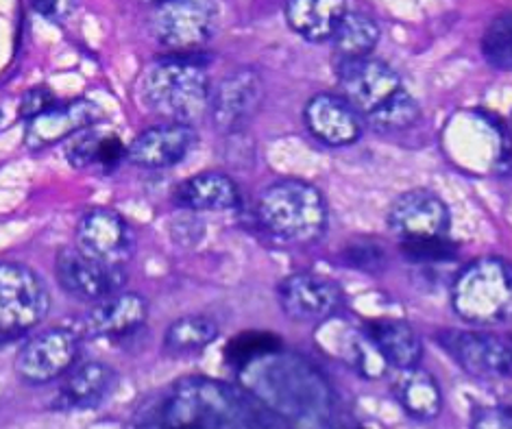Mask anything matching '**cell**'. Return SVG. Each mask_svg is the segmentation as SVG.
I'll return each mask as SVG.
<instances>
[{
    "label": "cell",
    "instance_id": "52a82bcc",
    "mask_svg": "<svg viewBox=\"0 0 512 429\" xmlns=\"http://www.w3.org/2000/svg\"><path fill=\"white\" fill-rule=\"evenodd\" d=\"M153 35L173 53H194L216 29L212 0H162L155 5Z\"/></svg>",
    "mask_w": 512,
    "mask_h": 429
},
{
    "label": "cell",
    "instance_id": "6da1fadb",
    "mask_svg": "<svg viewBox=\"0 0 512 429\" xmlns=\"http://www.w3.org/2000/svg\"><path fill=\"white\" fill-rule=\"evenodd\" d=\"M271 408L242 388L210 377L181 379L153 408V425L170 427H266L284 425L268 419Z\"/></svg>",
    "mask_w": 512,
    "mask_h": 429
},
{
    "label": "cell",
    "instance_id": "8fae6325",
    "mask_svg": "<svg viewBox=\"0 0 512 429\" xmlns=\"http://www.w3.org/2000/svg\"><path fill=\"white\" fill-rule=\"evenodd\" d=\"M277 301L290 321L323 323L338 312L343 290L336 281L316 273H295L277 286Z\"/></svg>",
    "mask_w": 512,
    "mask_h": 429
},
{
    "label": "cell",
    "instance_id": "5b68a950",
    "mask_svg": "<svg viewBox=\"0 0 512 429\" xmlns=\"http://www.w3.org/2000/svg\"><path fill=\"white\" fill-rule=\"evenodd\" d=\"M51 294L33 268L0 262V334L22 336L44 321Z\"/></svg>",
    "mask_w": 512,
    "mask_h": 429
},
{
    "label": "cell",
    "instance_id": "d6a6232c",
    "mask_svg": "<svg viewBox=\"0 0 512 429\" xmlns=\"http://www.w3.org/2000/svg\"><path fill=\"white\" fill-rule=\"evenodd\" d=\"M125 157H127V146L123 144V140L118 136H112V133H103L99 149H96L94 166H99L105 170V173H109V170H114Z\"/></svg>",
    "mask_w": 512,
    "mask_h": 429
},
{
    "label": "cell",
    "instance_id": "4fadbf2b",
    "mask_svg": "<svg viewBox=\"0 0 512 429\" xmlns=\"http://www.w3.org/2000/svg\"><path fill=\"white\" fill-rule=\"evenodd\" d=\"M79 249L105 264L123 266L136 251V236L127 220L109 207L83 214L77 225Z\"/></svg>",
    "mask_w": 512,
    "mask_h": 429
},
{
    "label": "cell",
    "instance_id": "7a4b0ae2",
    "mask_svg": "<svg viewBox=\"0 0 512 429\" xmlns=\"http://www.w3.org/2000/svg\"><path fill=\"white\" fill-rule=\"evenodd\" d=\"M210 75L192 53H175L155 61L138 81L140 105L168 122H190L210 107Z\"/></svg>",
    "mask_w": 512,
    "mask_h": 429
},
{
    "label": "cell",
    "instance_id": "5bb4252c",
    "mask_svg": "<svg viewBox=\"0 0 512 429\" xmlns=\"http://www.w3.org/2000/svg\"><path fill=\"white\" fill-rule=\"evenodd\" d=\"M386 223L399 240L447 236L451 227V212L441 196L417 188L397 196L390 205Z\"/></svg>",
    "mask_w": 512,
    "mask_h": 429
},
{
    "label": "cell",
    "instance_id": "f1b7e54d",
    "mask_svg": "<svg viewBox=\"0 0 512 429\" xmlns=\"http://www.w3.org/2000/svg\"><path fill=\"white\" fill-rule=\"evenodd\" d=\"M399 251L406 260L417 264H436L454 260L458 247L447 236H430V238H408L399 240Z\"/></svg>",
    "mask_w": 512,
    "mask_h": 429
},
{
    "label": "cell",
    "instance_id": "74e56055",
    "mask_svg": "<svg viewBox=\"0 0 512 429\" xmlns=\"http://www.w3.org/2000/svg\"><path fill=\"white\" fill-rule=\"evenodd\" d=\"M0 122H3V112H0Z\"/></svg>",
    "mask_w": 512,
    "mask_h": 429
},
{
    "label": "cell",
    "instance_id": "836d02e7",
    "mask_svg": "<svg viewBox=\"0 0 512 429\" xmlns=\"http://www.w3.org/2000/svg\"><path fill=\"white\" fill-rule=\"evenodd\" d=\"M471 425L475 429H510L512 427V416L508 408H480L473 412Z\"/></svg>",
    "mask_w": 512,
    "mask_h": 429
},
{
    "label": "cell",
    "instance_id": "ba28073f",
    "mask_svg": "<svg viewBox=\"0 0 512 429\" xmlns=\"http://www.w3.org/2000/svg\"><path fill=\"white\" fill-rule=\"evenodd\" d=\"M436 340L471 377L482 382H502L510 377L512 353L508 342L499 336L473 329H443L436 334Z\"/></svg>",
    "mask_w": 512,
    "mask_h": 429
},
{
    "label": "cell",
    "instance_id": "8992f818",
    "mask_svg": "<svg viewBox=\"0 0 512 429\" xmlns=\"http://www.w3.org/2000/svg\"><path fill=\"white\" fill-rule=\"evenodd\" d=\"M336 77L343 96L364 120L384 112L404 92V83L397 72L386 61L369 55L338 61Z\"/></svg>",
    "mask_w": 512,
    "mask_h": 429
},
{
    "label": "cell",
    "instance_id": "d4e9b609",
    "mask_svg": "<svg viewBox=\"0 0 512 429\" xmlns=\"http://www.w3.org/2000/svg\"><path fill=\"white\" fill-rule=\"evenodd\" d=\"M218 338V325L210 316L190 314L166 329L164 347L173 355H192L207 349Z\"/></svg>",
    "mask_w": 512,
    "mask_h": 429
},
{
    "label": "cell",
    "instance_id": "8d00e7d4",
    "mask_svg": "<svg viewBox=\"0 0 512 429\" xmlns=\"http://www.w3.org/2000/svg\"><path fill=\"white\" fill-rule=\"evenodd\" d=\"M144 3H149V5H157V3H162V0H144Z\"/></svg>",
    "mask_w": 512,
    "mask_h": 429
},
{
    "label": "cell",
    "instance_id": "83f0119b",
    "mask_svg": "<svg viewBox=\"0 0 512 429\" xmlns=\"http://www.w3.org/2000/svg\"><path fill=\"white\" fill-rule=\"evenodd\" d=\"M419 116H421V109H419L417 101H414V98L404 90L393 103L384 109V112L367 120V125L373 131L395 133V131H404V129L412 127L414 122L419 120Z\"/></svg>",
    "mask_w": 512,
    "mask_h": 429
},
{
    "label": "cell",
    "instance_id": "ac0fdd59",
    "mask_svg": "<svg viewBox=\"0 0 512 429\" xmlns=\"http://www.w3.org/2000/svg\"><path fill=\"white\" fill-rule=\"evenodd\" d=\"M303 120L312 136L327 146H349L362 138V116L345 96H312L303 109Z\"/></svg>",
    "mask_w": 512,
    "mask_h": 429
},
{
    "label": "cell",
    "instance_id": "ffe728a7",
    "mask_svg": "<svg viewBox=\"0 0 512 429\" xmlns=\"http://www.w3.org/2000/svg\"><path fill=\"white\" fill-rule=\"evenodd\" d=\"M175 203L192 212H231L242 205V194L229 175L210 170L179 183Z\"/></svg>",
    "mask_w": 512,
    "mask_h": 429
},
{
    "label": "cell",
    "instance_id": "7402d4cb",
    "mask_svg": "<svg viewBox=\"0 0 512 429\" xmlns=\"http://www.w3.org/2000/svg\"><path fill=\"white\" fill-rule=\"evenodd\" d=\"M347 14V0H288L286 22L299 38L325 42Z\"/></svg>",
    "mask_w": 512,
    "mask_h": 429
},
{
    "label": "cell",
    "instance_id": "f546056e",
    "mask_svg": "<svg viewBox=\"0 0 512 429\" xmlns=\"http://www.w3.org/2000/svg\"><path fill=\"white\" fill-rule=\"evenodd\" d=\"M343 262L356 271L367 275H380L388 264V253L380 242H373L369 238L351 240L343 251Z\"/></svg>",
    "mask_w": 512,
    "mask_h": 429
},
{
    "label": "cell",
    "instance_id": "603a6c76",
    "mask_svg": "<svg viewBox=\"0 0 512 429\" xmlns=\"http://www.w3.org/2000/svg\"><path fill=\"white\" fill-rule=\"evenodd\" d=\"M404 373L406 375L401 377L397 384V399L401 403V408L410 416H414V419H436L443 410L441 386L436 384V379L430 373L419 371L417 366Z\"/></svg>",
    "mask_w": 512,
    "mask_h": 429
},
{
    "label": "cell",
    "instance_id": "30bf717a",
    "mask_svg": "<svg viewBox=\"0 0 512 429\" xmlns=\"http://www.w3.org/2000/svg\"><path fill=\"white\" fill-rule=\"evenodd\" d=\"M55 275L59 286L70 297L90 303L123 290L127 284L123 266L94 260V257L85 255L81 249L59 251L55 260Z\"/></svg>",
    "mask_w": 512,
    "mask_h": 429
},
{
    "label": "cell",
    "instance_id": "7c38bea8",
    "mask_svg": "<svg viewBox=\"0 0 512 429\" xmlns=\"http://www.w3.org/2000/svg\"><path fill=\"white\" fill-rule=\"evenodd\" d=\"M264 101V81L258 70H238L210 94L214 127L223 133L245 131Z\"/></svg>",
    "mask_w": 512,
    "mask_h": 429
},
{
    "label": "cell",
    "instance_id": "484cf974",
    "mask_svg": "<svg viewBox=\"0 0 512 429\" xmlns=\"http://www.w3.org/2000/svg\"><path fill=\"white\" fill-rule=\"evenodd\" d=\"M282 349V340L273 334L266 332H247L240 334L234 340H229V345L225 349V360L227 364L236 366V369H242L249 362L262 358V355L268 353H277Z\"/></svg>",
    "mask_w": 512,
    "mask_h": 429
},
{
    "label": "cell",
    "instance_id": "1f68e13d",
    "mask_svg": "<svg viewBox=\"0 0 512 429\" xmlns=\"http://www.w3.org/2000/svg\"><path fill=\"white\" fill-rule=\"evenodd\" d=\"M103 133H96L92 131V127L88 129H81L75 136H70L68 140V151L66 157L70 166H75L79 170L83 168H90L96 162V149H99V142H101Z\"/></svg>",
    "mask_w": 512,
    "mask_h": 429
},
{
    "label": "cell",
    "instance_id": "4316f807",
    "mask_svg": "<svg viewBox=\"0 0 512 429\" xmlns=\"http://www.w3.org/2000/svg\"><path fill=\"white\" fill-rule=\"evenodd\" d=\"M482 55L497 70H510L512 66V18L506 14L497 16L482 38Z\"/></svg>",
    "mask_w": 512,
    "mask_h": 429
},
{
    "label": "cell",
    "instance_id": "277c9868",
    "mask_svg": "<svg viewBox=\"0 0 512 429\" xmlns=\"http://www.w3.org/2000/svg\"><path fill=\"white\" fill-rule=\"evenodd\" d=\"M510 303V266L504 257H478L462 268L451 286V308L469 325L486 327L506 321Z\"/></svg>",
    "mask_w": 512,
    "mask_h": 429
},
{
    "label": "cell",
    "instance_id": "d590c367",
    "mask_svg": "<svg viewBox=\"0 0 512 429\" xmlns=\"http://www.w3.org/2000/svg\"><path fill=\"white\" fill-rule=\"evenodd\" d=\"M31 5L48 22H64L75 11V0H31Z\"/></svg>",
    "mask_w": 512,
    "mask_h": 429
},
{
    "label": "cell",
    "instance_id": "44dd1931",
    "mask_svg": "<svg viewBox=\"0 0 512 429\" xmlns=\"http://www.w3.org/2000/svg\"><path fill=\"white\" fill-rule=\"evenodd\" d=\"M362 332L369 336L388 366H395L399 371L419 366L423 358V340L410 323L399 321V318H380V321H369Z\"/></svg>",
    "mask_w": 512,
    "mask_h": 429
},
{
    "label": "cell",
    "instance_id": "cb8c5ba5",
    "mask_svg": "<svg viewBox=\"0 0 512 429\" xmlns=\"http://www.w3.org/2000/svg\"><path fill=\"white\" fill-rule=\"evenodd\" d=\"M329 40H332L334 55L338 61L367 57L371 55L377 42H380V27L369 16L349 14L347 11Z\"/></svg>",
    "mask_w": 512,
    "mask_h": 429
},
{
    "label": "cell",
    "instance_id": "d6986e66",
    "mask_svg": "<svg viewBox=\"0 0 512 429\" xmlns=\"http://www.w3.org/2000/svg\"><path fill=\"white\" fill-rule=\"evenodd\" d=\"M118 386V373L103 362H85L81 366H72L66 373L62 388L51 403L53 410L75 412L99 408L109 399V395Z\"/></svg>",
    "mask_w": 512,
    "mask_h": 429
},
{
    "label": "cell",
    "instance_id": "2e32d148",
    "mask_svg": "<svg viewBox=\"0 0 512 429\" xmlns=\"http://www.w3.org/2000/svg\"><path fill=\"white\" fill-rule=\"evenodd\" d=\"M103 116V109L90 98L53 105L29 120L27 131H24V146L31 151L48 149V146L75 136L81 129L99 125Z\"/></svg>",
    "mask_w": 512,
    "mask_h": 429
},
{
    "label": "cell",
    "instance_id": "9c48e42d",
    "mask_svg": "<svg viewBox=\"0 0 512 429\" xmlns=\"http://www.w3.org/2000/svg\"><path fill=\"white\" fill-rule=\"evenodd\" d=\"M77 332L53 327L33 336L16 355V373L24 384L44 386L64 377L79 358Z\"/></svg>",
    "mask_w": 512,
    "mask_h": 429
},
{
    "label": "cell",
    "instance_id": "4dcf8cb0",
    "mask_svg": "<svg viewBox=\"0 0 512 429\" xmlns=\"http://www.w3.org/2000/svg\"><path fill=\"white\" fill-rule=\"evenodd\" d=\"M351 364L356 366V371L367 377V379H377L382 377L388 369V364L384 362V358L380 355V351L375 349L373 342L369 340L367 334H358L356 340H353L351 347Z\"/></svg>",
    "mask_w": 512,
    "mask_h": 429
},
{
    "label": "cell",
    "instance_id": "3957f363",
    "mask_svg": "<svg viewBox=\"0 0 512 429\" xmlns=\"http://www.w3.org/2000/svg\"><path fill=\"white\" fill-rule=\"evenodd\" d=\"M260 225L290 244L316 242L327 229V201L319 188L301 179H282L268 186L258 201Z\"/></svg>",
    "mask_w": 512,
    "mask_h": 429
},
{
    "label": "cell",
    "instance_id": "9a60e30c",
    "mask_svg": "<svg viewBox=\"0 0 512 429\" xmlns=\"http://www.w3.org/2000/svg\"><path fill=\"white\" fill-rule=\"evenodd\" d=\"M199 136L188 122H164L142 131L140 136L131 142L127 149V157L133 166L162 170L184 162L194 151Z\"/></svg>",
    "mask_w": 512,
    "mask_h": 429
},
{
    "label": "cell",
    "instance_id": "e575fe53",
    "mask_svg": "<svg viewBox=\"0 0 512 429\" xmlns=\"http://www.w3.org/2000/svg\"><path fill=\"white\" fill-rule=\"evenodd\" d=\"M53 105H55V98H53L51 92L44 90V88H35V90L24 94V98L20 101V116L24 120H31L38 114L46 112V109L53 107Z\"/></svg>",
    "mask_w": 512,
    "mask_h": 429
},
{
    "label": "cell",
    "instance_id": "e0dca14e",
    "mask_svg": "<svg viewBox=\"0 0 512 429\" xmlns=\"http://www.w3.org/2000/svg\"><path fill=\"white\" fill-rule=\"evenodd\" d=\"M149 318V303L138 292H114L96 301L85 314L81 332L88 338L123 340L144 327Z\"/></svg>",
    "mask_w": 512,
    "mask_h": 429
}]
</instances>
